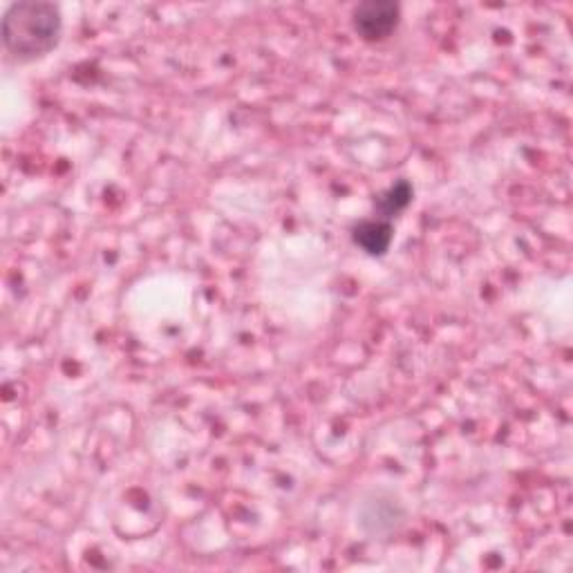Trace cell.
<instances>
[{
    "label": "cell",
    "mask_w": 573,
    "mask_h": 573,
    "mask_svg": "<svg viewBox=\"0 0 573 573\" xmlns=\"http://www.w3.org/2000/svg\"><path fill=\"white\" fill-rule=\"evenodd\" d=\"M399 23V7L394 3H363L354 9V30L365 41H381Z\"/></svg>",
    "instance_id": "2"
},
{
    "label": "cell",
    "mask_w": 573,
    "mask_h": 573,
    "mask_svg": "<svg viewBox=\"0 0 573 573\" xmlns=\"http://www.w3.org/2000/svg\"><path fill=\"white\" fill-rule=\"evenodd\" d=\"M61 32V14L50 3H18L5 14V48L18 59L48 54Z\"/></svg>",
    "instance_id": "1"
},
{
    "label": "cell",
    "mask_w": 573,
    "mask_h": 573,
    "mask_svg": "<svg viewBox=\"0 0 573 573\" xmlns=\"http://www.w3.org/2000/svg\"><path fill=\"white\" fill-rule=\"evenodd\" d=\"M410 197H412V189L408 182H399L394 184L390 191H385L379 202H377V209L385 215V218H392V215H397L399 211L406 209L410 204Z\"/></svg>",
    "instance_id": "4"
},
{
    "label": "cell",
    "mask_w": 573,
    "mask_h": 573,
    "mask_svg": "<svg viewBox=\"0 0 573 573\" xmlns=\"http://www.w3.org/2000/svg\"><path fill=\"white\" fill-rule=\"evenodd\" d=\"M354 242L368 251L370 256H383L392 242V224L381 220L361 222L354 229Z\"/></svg>",
    "instance_id": "3"
}]
</instances>
